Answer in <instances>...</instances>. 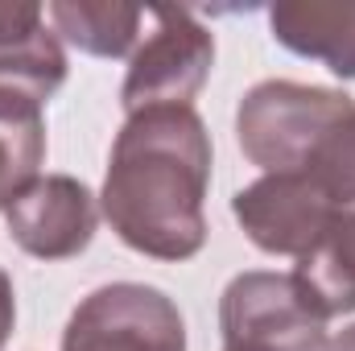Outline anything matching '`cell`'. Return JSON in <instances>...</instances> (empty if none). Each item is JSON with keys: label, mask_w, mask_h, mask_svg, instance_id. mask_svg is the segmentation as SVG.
Segmentation results:
<instances>
[{"label": "cell", "mask_w": 355, "mask_h": 351, "mask_svg": "<svg viewBox=\"0 0 355 351\" xmlns=\"http://www.w3.org/2000/svg\"><path fill=\"white\" fill-rule=\"evenodd\" d=\"M153 33L132 50L128 75H124V112L145 108H194L190 99L202 91L211 62H215V37L190 8H153Z\"/></svg>", "instance_id": "obj_5"}, {"label": "cell", "mask_w": 355, "mask_h": 351, "mask_svg": "<svg viewBox=\"0 0 355 351\" xmlns=\"http://www.w3.org/2000/svg\"><path fill=\"white\" fill-rule=\"evenodd\" d=\"M4 223L21 252L37 261H67L91 244L99 223V203L79 178L46 174L29 182L4 207Z\"/></svg>", "instance_id": "obj_7"}, {"label": "cell", "mask_w": 355, "mask_h": 351, "mask_svg": "<svg viewBox=\"0 0 355 351\" xmlns=\"http://www.w3.org/2000/svg\"><path fill=\"white\" fill-rule=\"evenodd\" d=\"M12 323H17V298H12V281H8V273L0 268V351H4L8 335H12Z\"/></svg>", "instance_id": "obj_14"}, {"label": "cell", "mask_w": 355, "mask_h": 351, "mask_svg": "<svg viewBox=\"0 0 355 351\" xmlns=\"http://www.w3.org/2000/svg\"><path fill=\"white\" fill-rule=\"evenodd\" d=\"M62 351H186V323L170 293L141 281H112L75 306Z\"/></svg>", "instance_id": "obj_4"}, {"label": "cell", "mask_w": 355, "mask_h": 351, "mask_svg": "<svg viewBox=\"0 0 355 351\" xmlns=\"http://www.w3.org/2000/svg\"><path fill=\"white\" fill-rule=\"evenodd\" d=\"M268 29L285 50L355 79V0H281L268 8Z\"/></svg>", "instance_id": "obj_9"}, {"label": "cell", "mask_w": 355, "mask_h": 351, "mask_svg": "<svg viewBox=\"0 0 355 351\" xmlns=\"http://www.w3.org/2000/svg\"><path fill=\"white\" fill-rule=\"evenodd\" d=\"M335 203L306 174H265L232 198V215L244 236L268 257H306L335 219Z\"/></svg>", "instance_id": "obj_6"}, {"label": "cell", "mask_w": 355, "mask_h": 351, "mask_svg": "<svg viewBox=\"0 0 355 351\" xmlns=\"http://www.w3.org/2000/svg\"><path fill=\"white\" fill-rule=\"evenodd\" d=\"M67 83V54L46 8L33 0H0V87L46 103Z\"/></svg>", "instance_id": "obj_8"}, {"label": "cell", "mask_w": 355, "mask_h": 351, "mask_svg": "<svg viewBox=\"0 0 355 351\" xmlns=\"http://www.w3.org/2000/svg\"><path fill=\"white\" fill-rule=\"evenodd\" d=\"M46 162V120L42 103L21 91L0 87V211L37 182Z\"/></svg>", "instance_id": "obj_12"}, {"label": "cell", "mask_w": 355, "mask_h": 351, "mask_svg": "<svg viewBox=\"0 0 355 351\" xmlns=\"http://www.w3.org/2000/svg\"><path fill=\"white\" fill-rule=\"evenodd\" d=\"M211 132L194 108H145L112 141L99 190L103 219L141 257L190 261L207 244Z\"/></svg>", "instance_id": "obj_1"}, {"label": "cell", "mask_w": 355, "mask_h": 351, "mask_svg": "<svg viewBox=\"0 0 355 351\" xmlns=\"http://www.w3.org/2000/svg\"><path fill=\"white\" fill-rule=\"evenodd\" d=\"M322 351H355V327H343L335 339H327Z\"/></svg>", "instance_id": "obj_15"}, {"label": "cell", "mask_w": 355, "mask_h": 351, "mask_svg": "<svg viewBox=\"0 0 355 351\" xmlns=\"http://www.w3.org/2000/svg\"><path fill=\"white\" fill-rule=\"evenodd\" d=\"M306 174L327 190V198L335 207H352L355 203V112L318 145Z\"/></svg>", "instance_id": "obj_13"}, {"label": "cell", "mask_w": 355, "mask_h": 351, "mask_svg": "<svg viewBox=\"0 0 355 351\" xmlns=\"http://www.w3.org/2000/svg\"><path fill=\"white\" fill-rule=\"evenodd\" d=\"M54 33H62L75 50L95 58H124L137 50L145 8L137 4H116V0H54L50 8Z\"/></svg>", "instance_id": "obj_10"}, {"label": "cell", "mask_w": 355, "mask_h": 351, "mask_svg": "<svg viewBox=\"0 0 355 351\" xmlns=\"http://www.w3.org/2000/svg\"><path fill=\"white\" fill-rule=\"evenodd\" d=\"M293 277L327 318L355 310V207H339L322 240L297 261Z\"/></svg>", "instance_id": "obj_11"}, {"label": "cell", "mask_w": 355, "mask_h": 351, "mask_svg": "<svg viewBox=\"0 0 355 351\" xmlns=\"http://www.w3.org/2000/svg\"><path fill=\"white\" fill-rule=\"evenodd\" d=\"M327 323L293 273H240L219 298L223 351H322Z\"/></svg>", "instance_id": "obj_3"}, {"label": "cell", "mask_w": 355, "mask_h": 351, "mask_svg": "<svg viewBox=\"0 0 355 351\" xmlns=\"http://www.w3.org/2000/svg\"><path fill=\"white\" fill-rule=\"evenodd\" d=\"M352 112L355 99L347 91L265 79L236 108V141L265 174H297Z\"/></svg>", "instance_id": "obj_2"}]
</instances>
